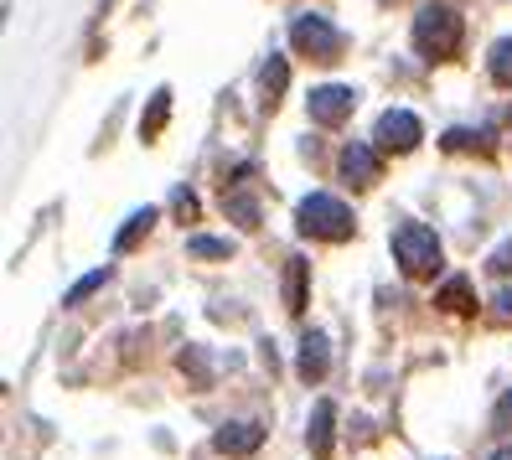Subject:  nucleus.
<instances>
[{
    "label": "nucleus",
    "instance_id": "nucleus-1",
    "mask_svg": "<svg viewBox=\"0 0 512 460\" xmlns=\"http://www.w3.org/2000/svg\"><path fill=\"white\" fill-rule=\"evenodd\" d=\"M414 47L425 57H456L461 52V16L450 6H419V16H414Z\"/></svg>",
    "mask_w": 512,
    "mask_h": 460
},
{
    "label": "nucleus",
    "instance_id": "nucleus-2",
    "mask_svg": "<svg viewBox=\"0 0 512 460\" xmlns=\"http://www.w3.org/2000/svg\"><path fill=\"white\" fill-rule=\"evenodd\" d=\"M394 254H399L409 280H425V274L440 269V238L425 223H399L394 228Z\"/></svg>",
    "mask_w": 512,
    "mask_h": 460
},
{
    "label": "nucleus",
    "instance_id": "nucleus-3",
    "mask_svg": "<svg viewBox=\"0 0 512 460\" xmlns=\"http://www.w3.org/2000/svg\"><path fill=\"white\" fill-rule=\"evenodd\" d=\"M295 218H300V233L326 238V243H342V238L352 233V212H347V202L326 197V192H316V197L300 202V207H295Z\"/></svg>",
    "mask_w": 512,
    "mask_h": 460
},
{
    "label": "nucleus",
    "instance_id": "nucleus-4",
    "mask_svg": "<svg viewBox=\"0 0 512 460\" xmlns=\"http://www.w3.org/2000/svg\"><path fill=\"white\" fill-rule=\"evenodd\" d=\"M290 42H295V52L300 57H311V63H337V57H342V32H337V26H331L326 16H300L295 26H290Z\"/></svg>",
    "mask_w": 512,
    "mask_h": 460
},
{
    "label": "nucleus",
    "instance_id": "nucleus-5",
    "mask_svg": "<svg viewBox=\"0 0 512 460\" xmlns=\"http://www.w3.org/2000/svg\"><path fill=\"white\" fill-rule=\"evenodd\" d=\"M352 104H357V94L342 88V83H321V88H311V99H306L316 125H342V119L352 114Z\"/></svg>",
    "mask_w": 512,
    "mask_h": 460
},
{
    "label": "nucleus",
    "instance_id": "nucleus-6",
    "mask_svg": "<svg viewBox=\"0 0 512 460\" xmlns=\"http://www.w3.org/2000/svg\"><path fill=\"white\" fill-rule=\"evenodd\" d=\"M419 140H425V130H419V119L409 109H388L378 119V145L383 150H399V156H404V150H414Z\"/></svg>",
    "mask_w": 512,
    "mask_h": 460
},
{
    "label": "nucleus",
    "instance_id": "nucleus-7",
    "mask_svg": "<svg viewBox=\"0 0 512 460\" xmlns=\"http://www.w3.org/2000/svg\"><path fill=\"white\" fill-rule=\"evenodd\" d=\"M264 445V429L259 424H223L218 435H213V450L223 455H254Z\"/></svg>",
    "mask_w": 512,
    "mask_h": 460
},
{
    "label": "nucleus",
    "instance_id": "nucleus-8",
    "mask_svg": "<svg viewBox=\"0 0 512 460\" xmlns=\"http://www.w3.org/2000/svg\"><path fill=\"white\" fill-rule=\"evenodd\" d=\"M326 367H331V352H326V336L311 331L306 342H300V357H295V373L306 378V383H321L326 378Z\"/></svg>",
    "mask_w": 512,
    "mask_h": 460
},
{
    "label": "nucleus",
    "instance_id": "nucleus-9",
    "mask_svg": "<svg viewBox=\"0 0 512 460\" xmlns=\"http://www.w3.org/2000/svg\"><path fill=\"white\" fill-rule=\"evenodd\" d=\"M342 176L352 181V187H373V181H378V156H373V150L368 145H347L342 150Z\"/></svg>",
    "mask_w": 512,
    "mask_h": 460
},
{
    "label": "nucleus",
    "instance_id": "nucleus-10",
    "mask_svg": "<svg viewBox=\"0 0 512 460\" xmlns=\"http://www.w3.org/2000/svg\"><path fill=\"white\" fill-rule=\"evenodd\" d=\"M331 424H337V409H331V398H321V404L311 409V424H306V445L316 460L331 455Z\"/></svg>",
    "mask_w": 512,
    "mask_h": 460
},
{
    "label": "nucleus",
    "instance_id": "nucleus-11",
    "mask_svg": "<svg viewBox=\"0 0 512 460\" xmlns=\"http://www.w3.org/2000/svg\"><path fill=\"white\" fill-rule=\"evenodd\" d=\"M435 305H440V311H450V316H471V311H476V295H471V285L456 274V280H445V290L435 295Z\"/></svg>",
    "mask_w": 512,
    "mask_h": 460
},
{
    "label": "nucleus",
    "instance_id": "nucleus-12",
    "mask_svg": "<svg viewBox=\"0 0 512 460\" xmlns=\"http://www.w3.org/2000/svg\"><path fill=\"white\" fill-rule=\"evenodd\" d=\"M166 119H171V88H156L150 94V114L140 119V140H156L166 130Z\"/></svg>",
    "mask_w": 512,
    "mask_h": 460
},
{
    "label": "nucleus",
    "instance_id": "nucleus-13",
    "mask_svg": "<svg viewBox=\"0 0 512 460\" xmlns=\"http://www.w3.org/2000/svg\"><path fill=\"white\" fill-rule=\"evenodd\" d=\"M150 223H156V207H140V212H130L125 218V228H119V238H114V249L125 254V249H135V243L150 233Z\"/></svg>",
    "mask_w": 512,
    "mask_h": 460
},
{
    "label": "nucleus",
    "instance_id": "nucleus-14",
    "mask_svg": "<svg viewBox=\"0 0 512 460\" xmlns=\"http://www.w3.org/2000/svg\"><path fill=\"white\" fill-rule=\"evenodd\" d=\"M285 305L295 316L306 311V259H290V269H285Z\"/></svg>",
    "mask_w": 512,
    "mask_h": 460
},
{
    "label": "nucleus",
    "instance_id": "nucleus-15",
    "mask_svg": "<svg viewBox=\"0 0 512 460\" xmlns=\"http://www.w3.org/2000/svg\"><path fill=\"white\" fill-rule=\"evenodd\" d=\"M223 207H228V218H233V223L259 228V202H254V197H244V192H223Z\"/></svg>",
    "mask_w": 512,
    "mask_h": 460
},
{
    "label": "nucleus",
    "instance_id": "nucleus-16",
    "mask_svg": "<svg viewBox=\"0 0 512 460\" xmlns=\"http://www.w3.org/2000/svg\"><path fill=\"white\" fill-rule=\"evenodd\" d=\"M182 373H187L197 388L213 383V367H207V352H202V347H187V352H182Z\"/></svg>",
    "mask_w": 512,
    "mask_h": 460
},
{
    "label": "nucleus",
    "instance_id": "nucleus-17",
    "mask_svg": "<svg viewBox=\"0 0 512 460\" xmlns=\"http://www.w3.org/2000/svg\"><path fill=\"white\" fill-rule=\"evenodd\" d=\"M492 78H497L502 88H512V37H502V42L492 47Z\"/></svg>",
    "mask_w": 512,
    "mask_h": 460
},
{
    "label": "nucleus",
    "instance_id": "nucleus-18",
    "mask_svg": "<svg viewBox=\"0 0 512 460\" xmlns=\"http://www.w3.org/2000/svg\"><path fill=\"white\" fill-rule=\"evenodd\" d=\"M285 83H290L285 57H269V63H264V88H269V99H275V94H285Z\"/></svg>",
    "mask_w": 512,
    "mask_h": 460
},
{
    "label": "nucleus",
    "instance_id": "nucleus-19",
    "mask_svg": "<svg viewBox=\"0 0 512 460\" xmlns=\"http://www.w3.org/2000/svg\"><path fill=\"white\" fill-rule=\"evenodd\" d=\"M187 249H192L197 259H228V254H233V243H228V238H192Z\"/></svg>",
    "mask_w": 512,
    "mask_h": 460
},
{
    "label": "nucleus",
    "instance_id": "nucleus-20",
    "mask_svg": "<svg viewBox=\"0 0 512 460\" xmlns=\"http://www.w3.org/2000/svg\"><path fill=\"white\" fill-rule=\"evenodd\" d=\"M104 280H109V269H94V274H83V280H78V285L68 290V305H78V300H88V295H94V290H99Z\"/></svg>",
    "mask_w": 512,
    "mask_h": 460
},
{
    "label": "nucleus",
    "instance_id": "nucleus-21",
    "mask_svg": "<svg viewBox=\"0 0 512 460\" xmlns=\"http://www.w3.org/2000/svg\"><path fill=\"white\" fill-rule=\"evenodd\" d=\"M171 212H176L182 223H192V218H197V197H192L187 187H176V192H171Z\"/></svg>",
    "mask_w": 512,
    "mask_h": 460
},
{
    "label": "nucleus",
    "instance_id": "nucleus-22",
    "mask_svg": "<svg viewBox=\"0 0 512 460\" xmlns=\"http://www.w3.org/2000/svg\"><path fill=\"white\" fill-rule=\"evenodd\" d=\"M487 269H492V274H512V238H507V243H497V249H492Z\"/></svg>",
    "mask_w": 512,
    "mask_h": 460
},
{
    "label": "nucleus",
    "instance_id": "nucleus-23",
    "mask_svg": "<svg viewBox=\"0 0 512 460\" xmlns=\"http://www.w3.org/2000/svg\"><path fill=\"white\" fill-rule=\"evenodd\" d=\"M492 321L512 326V290H497V295H492Z\"/></svg>",
    "mask_w": 512,
    "mask_h": 460
},
{
    "label": "nucleus",
    "instance_id": "nucleus-24",
    "mask_svg": "<svg viewBox=\"0 0 512 460\" xmlns=\"http://www.w3.org/2000/svg\"><path fill=\"white\" fill-rule=\"evenodd\" d=\"M492 460H512V445H502V450H492Z\"/></svg>",
    "mask_w": 512,
    "mask_h": 460
},
{
    "label": "nucleus",
    "instance_id": "nucleus-25",
    "mask_svg": "<svg viewBox=\"0 0 512 460\" xmlns=\"http://www.w3.org/2000/svg\"><path fill=\"white\" fill-rule=\"evenodd\" d=\"M507 414H512V398H502V419H507Z\"/></svg>",
    "mask_w": 512,
    "mask_h": 460
}]
</instances>
